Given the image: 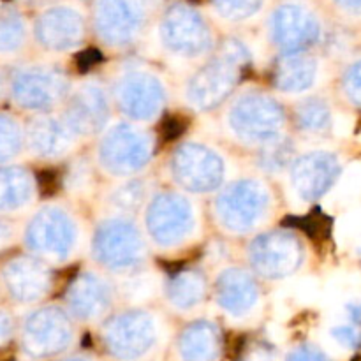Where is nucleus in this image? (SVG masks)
<instances>
[{
  "mask_svg": "<svg viewBox=\"0 0 361 361\" xmlns=\"http://www.w3.org/2000/svg\"><path fill=\"white\" fill-rule=\"evenodd\" d=\"M256 60V44L247 35L229 34L221 37L210 56L187 69L175 95L194 115H217L245 83Z\"/></svg>",
  "mask_w": 361,
  "mask_h": 361,
  "instance_id": "nucleus-1",
  "label": "nucleus"
},
{
  "mask_svg": "<svg viewBox=\"0 0 361 361\" xmlns=\"http://www.w3.org/2000/svg\"><path fill=\"white\" fill-rule=\"evenodd\" d=\"M281 190L256 173H236L208 200V224L228 242H245L275 224Z\"/></svg>",
  "mask_w": 361,
  "mask_h": 361,
  "instance_id": "nucleus-2",
  "label": "nucleus"
},
{
  "mask_svg": "<svg viewBox=\"0 0 361 361\" xmlns=\"http://www.w3.org/2000/svg\"><path fill=\"white\" fill-rule=\"evenodd\" d=\"M207 210L197 197L159 182L140 215L152 256L182 259L200 249L207 233Z\"/></svg>",
  "mask_w": 361,
  "mask_h": 361,
  "instance_id": "nucleus-3",
  "label": "nucleus"
},
{
  "mask_svg": "<svg viewBox=\"0 0 361 361\" xmlns=\"http://www.w3.org/2000/svg\"><path fill=\"white\" fill-rule=\"evenodd\" d=\"M88 222L85 208L66 197L39 201L21 228L25 252L55 270L78 267L87 257Z\"/></svg>",
  "mask_w": 361,
  "mask_h": 361,
  "instance_id": "nucleus-4",
  "label": "nucleus"
},
{
  "mask_svg": "<svg viewBox=\"0 0 361 361\" xmlns=\"http://www.w3.org/2000/svg\"><path fill=\"white\" fill-rule=\"evenodd\" d=\"M221 133L240 154L264 147L289 134L288 102L264 83L245 81L217 113Z\"/></svg>",
  "mask_w": 361,
  "mask_h": 361,
  "instance_id": "nucleus-5",
  "label": "nucleus"
},
{
  "mask_svg": "<svg viewBox=\"0 0 361 361\" xmlns=\"http://www.w3.org/2000/svg\"><path fill=\"white\" fill-rule=\"evenodd\" d=\"M116 118L155 127L169 111L175 88L150 60L122 56L104 76Z\"/></svg>",
  "mask_w": 361,
  "mask_h": 361,
  "instance_id": "nucleus-6",
  "label": "nucleus"
},
{
  "mask_svg": "<svg viewBox=\"0 0 361 361\" xmlns=\"http://www.w3.org/2000/svg\"><path fill=\"white\" fill-rule=\"evenodd\" d=\"M150 37L168 62L187 69L210 56L221 41L210 14L187 0L162 4L152 25Z\"/></svg>",
  "mask_w": 361,
  "mask_h": 361,
  "instance_id": "nucleus-7",
  "label": "nucleus"
},
{
  "mask_svg": "<svg viewBox=\"0 0 361 361\" xmlns=\"http://www.w3.org/2000/svg\"><path fill=\"white\" fill-rule=\"evenodd\" d=\"M162 183L197 200H210L235 176L231 154L224 145L208 137H182L169 147L164 157Z\"/></svg>",
  "mask_w": 361,
  "mask_h": 361,
  "instance_id": "nucleus-8",
  "label": "nucleus"
},
{
  "mask_svg": "<svg viewBox=\"0 0 361 361\" xmlns=\"http://www.w3.org/2000/svg\"><path fill=\"white\" fill-rule=\"evenodd\" d=\"M95 334L109 360L147 361L168 341V314L159 305H120L95 326Z\"/></svg>",
  "mask_w": 361,
  "mask_h": 361,
  "instance_id": "nucleus-9",
  "label": "nucleus"
},
{
  "mask_svg": "<svg viewBox=\"0 0 361 361\" xmlns=\"http://www.w3.org/2000/svg\"><path fill=\"white\" fill-rule=\"evenodd\" d=\"M159 145L161 140L155 127L115 118L88 145V150L102 178L115 182L154 173Z\"/></svg>",
  "mask_w": 361,
  "mask_h": 361,
  "instance_id": "nucleus-10",
  "label": "nucleus"
},
{
  "mask_svg": "<svg viewBox=\"0 0 361 361\" xmlns=\"http://www.w3.org/2000/svg\"><path fill=\"white\" fill-rule=\"evenodd\" d=\"M85 259L116 279L152 263L154 256L140 219L97 212L88 229Z\"/></svg>",
  "mask_w": 361,
  "mask_h": 361,
  "instance_id": "nucleus-11",
  "label": "nucleus"
},
{
  "mask_svg": "<svg viewBox=\"0 0 361 361\" xmlns=\"http://www.w3.org/2000/svg\"><path fill=\"white\" fill-rule=\"evenodd\" d=\"M157 0H92L90 37L108 55L129 56L150 37Z\"/></svg>",
  "mask_w": 361,
  "mask_h": 361,
  "instance_id": "nucleus-12",
  "label": "nucleus"
},
{
  "mask_svg": "<svg viewBox=\"0 0 361 361\" xmlns=\"http://www.w3.org/2000/svg\"><path fill=\"white\" fill-rule=\"evenodd\" d=\"M309 240L300 229L274 224L242 242V261L263 284L295 281L309 261Z\"/></svg>",
  "mask_w": 361,
  "mask_h": 361,
  "instance_id": "nucleus-13",
  "label": "nucleus"
},
{
  "mask_svg": "<svg viewBox=\"0 0 361 361\" xmlns=\"http://www.w3.org/2000/svg\"><path fill=\"white\" fill-rule=\"evenodd\" d=\"M74 80L66 60H28L9 74V97L25 116L55 113L66 102Z\"/></svg>",
  "mask_w": 361,
  "mask_h": 361,
  "instance_id": "nucleus-14",
  "label": "nucleus"
},
{
  "mask_svg": "<svg viewBox=\"0 0 361 361\" xmlns=\"http://www.w3.org/2000/svg\"><path fill=\"white\" fill-rule=\"evenodd\" d=\"M81 326L59 298L27 309L18 321V341L30 361H51L69 355L80 341Z\"/></svg>",
  "mask_w": 361,
  "mask_h": 361,
  "instance_id": "nucleus-15",
  "label": "nucleus"
},
{
  "mask_svg": "<svg viewBox=\"0 0 361 361\" xmlns=\"http://www.w3.org/2000/svg\"><path fill=\"white\" fill-rule=\"evenodd\" d=\"M267 288L242 261H229L212 270L210 305L226 323L250 326L268 309Z\"/></svg>",
  "mask_w": 361,
  "mask_h": 361,
  "instance_id": "nucleus-16",
  "label": "nucleus"
},
{
  "mask_svg": "<svg viewBox=\"0 0 361 361\" xmlns=\"http://www.w3.org/2000/svg\"><path fill=\"white\" fill-rule=\"evenodd\" d=\"M263 18V42L274 55L316 51L326 37L323 16L303 0H281Z\"/></svg>",
  "mask_w": 361,
  "mask_h": 361,
  "instance_id": "nucleus-17",
  "label": "nucleus"
},
{
  "mask_svg": "<svg viewBox=\"0 0 361 361\" xmlns=\"http://www.w3.org/2000/svg\"><path fill=\"white\" fill-rule=\"evenodd\" d=\"M30 37L46 59L66 60L76 55L92 39L88 9L76 0H59L41 7L30 21Z\"/></svg>",
  "mask_w": 361,
  "mask_h": 361,
  "instance_id": "nucleus-18",
  "label": "nucleus"
},
{
  "mask_svg": "<svg viewBox=\"0 0 361 361\" xmlns=\"http://www.w3.org/2000/svg\"><path fill=\"white\" fill-rule=\"evenodd\" d=\"M59 300L81 328H95L120 307L115 279L90 263L76 267L63 282Z\"/></svg>",
  "mask_w": 361,
  "mask_h": 361,
  "instance_id": "nucleus-19",
  "label": "nucleus"
},
{
  "mask_svg": "<svg viewBox=\"0 0 361 361\" xmlns=\"http://www.w3.org/2000/svg\"><path fill=\"white\" fill-rule=\"evenodd\" d=\"M59 113L78 140L88 147L116 118L104 74L76 76Z\"/></svg>",
  "mask_w": 361,
  "mask_h": 361,
  "instance_id": "nucleus-20",
  "label": "nucleus"
},
{
  "mask_svg": "<svg viewBox=\"0 0 361 361\" xmlns=\"http://www.w3.org/2000/svg\"><path fill=\"white\" fill-rule=\"evenodd\" d=\"M344 173L341 157L330 150H300L282 176V194L300 207L319 203Z\"/></svg>",
  "mask_w": 361,
  "mask_h": 361,
  "instance_id": "nucleus-21",
  "label": "nucleus"
},
{
  "mask_svg": "<svg viewBox=\"0 0 361 361\" xmlns=\"http://www.w3.org/2000/svg\"><path fill=\"white\" fill-rule=\"evenodd\" d=\"M2 279L9 298L23 309L51 302L63 286L60 270H55L28 252H21L9 259L4 267Z\"/></svg>",
  "mask_w": 361,
  "mask_h": 361,
  "instance_id": "nucleus-22",
  "label": "nucleus"
},
{
  "mask_svg": "<svg viewBox=\"0 0 361 361\" xmlns=\"http://www.w3.org/2000/svg\"><path fill=\"white\" fill-rule=\"evenodd\" d=\"M87 148L59 111L25 116V155L35 164L55 168Z\"/></svg>",
  "mask_w": 361,
  "mask_h": 361,
  "instance_id": "nucleus-23",
  "label": "nucleus"
},
{
  "mask_svg": "<svg viewBox=\"0 0 361 361\" xmlns=\"http://www.w3.org/2000/svg\"><path fill=\"white\" fill-rule=\"evenodd\" d=\"M212 270L204 263H190L164 274L161 307L168 316L196 317L210 305Z\"/></svg>",
  "mask_w": 361,
  "mask_h": 361,
  "instance_id": "nucleus-24",
  "label": "nucleus"
},
{
  "mask_svg": "<svg viewBox=\"0 0 361 361\" xmlns=\"http://www.w3.org/2000/svg\"><path fill=\"white\" fill-rule=\"evenodd\" d=\"M267 87L286 102L314 94L321 80V59L316 51L274 55L267 67Z\"/></svg>",
  "mask_w": 361,
  "mask_h": 361,
  "instance_id": "nucleus-25",
  "label": "nucleus"
},
{
  "mask_svg": "<svg viewBox=\"0 0 361 361\" xmlns=\"http://www.w3.org/2000/svg\"><path fill=\"white\" fill-rule=\"evenodd\" d=\"M171 348L176 361H221L226 349L224 326L207 314L189 317L173 335Z\"/></svg>",
  "mask_w": 361,
  "mask_h": 361,
  "instance_id": "nucleus-26",
  "label": "nucleus"
},
{
  "mask_svg": "<svg viewBox=\"0 0 361 361\" xmlns=\"http://www.w3.org/2000/svg\"><path fill=\"white\" fill-rule=\"evenodd\" d=\"M161 180L148 173L143 176H134V178L115 180V182H106L102 187L95 208L104 214L127 215V217L140 219L141 212L147 207L152 192L159 185Z\"/></svg>",
  "mask_w": 361,
  "mask_h": 361,
  "instance_id": "nucleus-27",
  "label": "nucleus"
},
{
  "mask_svg": "<svg viewBox=\"0 0 361 361\" xmlns=\"http://www.w3.org/2000/svg\"><path fill=\"white\" fill-rule=\"evenodd\" d=\"M60 189L62 197L80 204L81 208L97 203L99 194L104 187L106 180L99 173L90 150L83 148L66 164L60 166Z\"/></svg>",
  "mask_w": 361,
  "mask_h": 361,
  "instance_id": "nucleus-28",
  "label": "nucleus"
},
{
  "mask_svg": "<svg viewBox=\"0 0 361 361\" xmlns=\"http://www.w3.org/2000/svg\"><path fill=\"white\" fill-rule=\"evenodd\" d=\"M41 196V183L27 164H7L0 168V214H28Z\"/></svg>",
  "mask_w": 361,
  "mask_h": 361,
  "instance_id": "nucleus-29",
  "label": "nucleus"
},
{
  "mask_svg": "<svg viewBox=\"0 0 361 361\" xmlns=\"http://www.w3.org/2000/svg\"><path fill=\"white\" fill-rule=\"evenodd\" d=\"M289 130L298 137H324L334 130L335 115L330 101L319 94L288 102Z\"/></svg>",
  "mask_w": 361,
  "mask_h": 361,
  "instance_id": "nucleus-30",
  "label": "nucleus"
},
{
  "mask_svg": "<svg viewBox=\"0 0 361 361\" xmlns=\"http://www.w3.org/2000/svg\"><path fill=\"white\" fill-rule=\"evenodd\" d=\"M115 282L120 305L148 307L161 303L164 271L155 267L154 261L130 274L116 277Z\"/></svg>",
  "mask_w": 361,
  "mask_h": 361,
  "instance_id": "nucleus-31",
  "label": "nucleus"
},
{
  "mask_svg": "<svg viewBox=\"0 0 361 361\" xmlns=\"http://www.w3.org/2000/svg\"><path fill=\"white\" fill-rule=\"evenodd\" d=\"M298 152V140L289 133L281 140L271 141L252 152H247V166H249L250 173H256L271 182H281Z\"/></svg>",
  "mask_w": 361,
  "mask_h": 361,
  "instance_id": "nucleus-32",
  "label": "nucleus"
},
{
  "mask_svg": "<svg viewBox=\"0 0 361 361\" xmlns=\"http://www.w3.org/2000/svg\"><path fill=\"white\" fill-rule=\"evenodd\" d=\"M270 7V0H210L208 14L215 25L226 28H245L261 20Z\"/></svg>",
  "mask_w": 361,
  "mask_h": 361,
  "instance_id": "nucleus-33",
  "label": "nucleus"
},
{
  "mask_svg": "<svg viewBox=\"0 0 361 361\" xmlns=\"http://www.w3.org/2000/svg\"><path fill=\"white\" fill-rule=\"evenodd\" d=\"M30 42V21L18 11H4L0 14V55L20 56Z\"/></svg>",
  "mask_w": 361,
  "mask_h": 361,
  "instance_id": "nucleus-34",
  "label": "nucleus"
},
{
  "mask_svg": "<svg viewBox=\"0 0 361 361\" xmlns=\"http://www.w3.org/2000/svg\"><path fill=\"white\" fill-rule=\"evenodd\" d=\"M328 335L345 351H361V303H348L342 321L331 324Z\"/></svg>",
  "mask_w": 361,
  "mask_h": 361,
  "instance_id": "nucleus-35",
  "label": "nucleus"
},
{
  "mask_svg": "<svg viewBox=\"0 0 361 361\" xmlns=\"http://www.w3.org/2000/svg\"><path fill=\"white\" fill-rule=\"evenodd\" d=\"M25 155V120L14 115H0V164Z\"/></svg>",
  "mask_w": 361,
  "mask_h": 361,
  "instance_id": "nucleus-36",
  "label": "nucleus"
},
{
  "mask_svg": "<svg viewBox=\"0 0 361 361\" xmlns=\"http://www.w3.org/2000/svg\"><path fill=\"white\" fill-rule=\"evenodd\" d=\"M338 87H341V94L344 95L345 101L361 109V56L344 67V71L341 73V80H338Z\"/></svg>",
  "mask_w": 361,
  "mask_h": 361,
  "instance_id": "nucleus-37",
  "label": "nucleus"
},
{
  "mask_svg": "<svg viewBox=\"0 0 361 361\" xmlns=\"http://www.w3.org/2000/svg\"><path fill=\"white\" fill-rule=\"evenodd\" d=\"M282 361H334V358L317 344L298 342L286 351Z\"/></svg>",
  "mask_w": 361,
  "mask_h": 361,
  "instance_id": "nucleus-38",
  "label": "nucleus"
},
{
  "mask_svg": "<svg viewBox=\"0 0 361 361\" xmlns=\"http://www.w3.org/2000/svg\"><path fill=\"white\" fill-rule=\"evenodd\" d=\"M281 353L270 341L256 342L247 353L245 361H279Z\"/></svg>",
  "mask_w": 361,
  "mask_h": 361,
  "instance_id": "nucleus-39",
  "label": "nucleus"
},
{
  "mask_svg": "<svg viewBox=\"0 0 361 361\" xmlns=\"http://www.w3.org/2000/svg\"><path fill=\"white\" fill-rule=\"evenodd\" d=\"M334 9L348 20H361V0H330Z\"/></svg>",
  "mask_w": 361,
  "mask_h": 361,
  "instance_id": "nucleus-40",
  "label": "nucleus"
},
{
  "mask_svg": "<svg viewBox=\"0 0 361 361\" xmlns=\"http://www.w3.org/2000/svg\"><path fill=\"white\" fill-rule=\"evenodd\" d=\"M51 361H94V360L87 355H74V353H69V355H63L60 356V358H55Z\"/></svg>",
  "mask_w": 361,
  "mask_h": 361,
  "instance_id": "nucleus-41",
  "label": "nucleus"
},
{
  "mask_svg": "<svg viewBox=\"0 0 361 361\" xmlns=\"http://www.w3.org/2000/svg\"><path fill=\"white\" fill-rule=\"evenodd\" d=\"M23 4H27V6H35V7H44V6H49V4L53 2H59V0H21Z\"/></svg>",
  "mask_w": 361,
  "mask_h": 361,
  "instance_id": "nucleus-42",
  "label": "nucleus"
},
{
  "mask_svg": "<svg viewBox=\"0 0 361 361\" xmlns=\"http://www.w3.org/2000/svg\"><path fill=\"white\" fill-rule=\"evenodd\" d=\"M303 2H307V0H303Z\"/></svg>",
  "mask_w": 361,
  "mask_h": 361,
  "instance_id": "nucleus-43",
  "label": "nucleus"
}]
</instances>
